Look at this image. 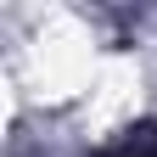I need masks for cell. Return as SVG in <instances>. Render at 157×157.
<instances>
[{
    "instance_id": "cell-1",
    "label": "cell",
    "mask_w": 157,
    "mask_h": 157,
    "mask_svg": "<svg viewBox=\"0 0 157 157\" xmlns=\"http://www.w3.org/2000/svg\"><path fill=\"white\" fill-rule=\"evenodd\" d=\"M112 157H157V129H135L112 146Z\"/></svg>"
}]
</instances>
